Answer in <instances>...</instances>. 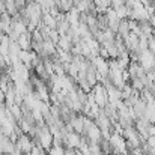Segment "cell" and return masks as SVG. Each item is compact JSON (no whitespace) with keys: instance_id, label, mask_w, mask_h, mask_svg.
I'll return each mask as SVG.
<instances>
[{"instance_id":"5","label":"cell","mask_w":155,"mask_h":155,"mask_svg":"<svg viewBox=\"0 0 155 155\" xmlns=\"http://www.w3.org/2000/svg\"><path fill=\"white\" fill-rule=\"evenodd\" d=\"M47 155H65V148L63 146H54L53 145L51 149L47 151Z\"/></svg>"},{"instance_id":"2","label":"cell","mask_w":155,"mask_h":155,"mask_svg":"<svg viewBox=\"0 0 155 155\" xmlns=\"http://www.w3.org/2000/svg\"><path fill=\"white\" fill-rule=\"evenodd\" d=\"M33 146H35V142L32 140V137H30L29 134H21V136L18 137L17 143H15V148L23 155L30 154L32 149H33Z\"/></svg>"},{"instance_id":"1","label":"cell","mask_w":155,"mask_h":155,"mask_svg":"<svg viewBox=\"0 0 155 155\" xmlns=\"http://www.w3.org/2000/svg\"><path fill=\"white\" fill-rule=\"evenodd\" d=\"M91 94H92V97H94L95 103L100 105V108H105V105L108 104V92H107L105 86L101 84V83L95 84Z\"/></svg>"},{"instance_id":"6","label":"cell","mask_w":155,"mask_h":155,"mask_svg":"<svg viewBox=\"0 0 155 155\" xmlns=\"http://www.w3.org/2000/svg\"><path fill=\"white\" fill-rule=\"evenodd\" d=\"M146 145L155 149V136H151V137H148V140H146Z\"/></svg>"},{"instance_id":"3","label":"cell","mask_w":155,"mask_h":155,"mask_svg":"<svg viewBox=\"0 0 155 155\" xmlns=\"http://www.w3.org/2000/svg\"><path fill=\"white\" fill-rule=\"evenodd\" d=\"M139 63H140V66L148 72V71H152L155 68V54L151 50H145V51H142L139 54V60H137Z\"/></svg>"},{"instance_id":"4","label":"cell","mask_w":155,"mask_h":155,"mask_svg":"<svg viewBox=\"0 0 155 155\" xmlns=\"http://www.w3.org/2000/svg\"><path fill=\"white\" fill-rule=\"evenodd\" d=\"M83 143V137L81 134H77L74 131L68 133L66 137H65V146L66 148H71V149H78Z\"/></svg>"}]
</instances>
